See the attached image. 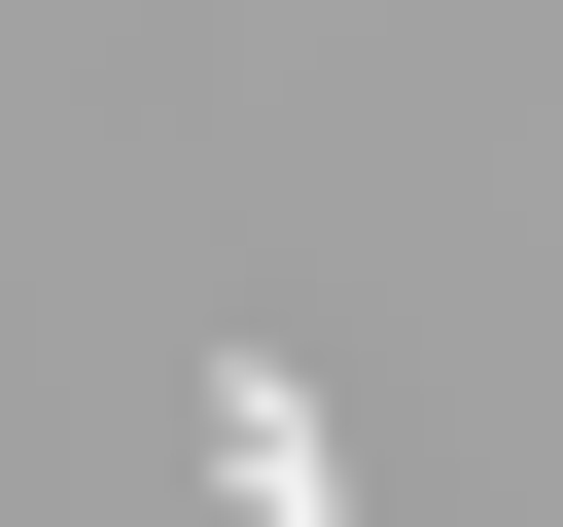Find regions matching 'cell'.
Listing matches in <instances>:
<instances>
[{
    "instance_id": "cell-1",
    "label": "cell",
    "mask_w": 563,
    "mask_h": 527,
    "mask_svg": "<svg viewBox=\"0 0 563 527\" xmlns=\"http://www.w3.org/2000/svg\"><path fill=\"white\" fill-rule=\"evenodd\" d=\"M211 527H352V422H317L282 351H211Z\"/></svg>"
}]
</instances>
